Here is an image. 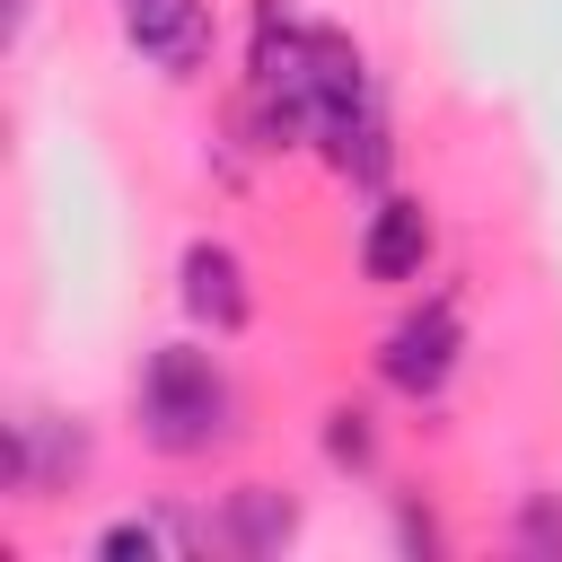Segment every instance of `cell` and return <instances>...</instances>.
I'll use <instances>...</instances> for the list:
<instances>
[{"label": "cell", "instance_id": "7", "mask_svg": "<svg viewBox=\"0 0 562 562\" xmlns=\"http://www.w3.org/2000/svg\"><path fill=\"white\" fill-rule=\"evenodd\" d=\"M167 544H176V527H149V518H123V527H105V536H97V553H105V562H158Z\"/></svg>", "mask_w": 562, "mask_h": 562}, {"label": "cell", "instance_id": "4", "mask_svg": "<svg viewBox=\"0 0 562 562\" xmlns=\"http://www.w3.org/2000/svg\"><path fill=\"white\" fill-rule=\"evenodd\" d=\"M184 307H193L211 334H237L246 307H255V299H246V263H237L228 246L193 237V246H184Z\"/></svg>", "mask_w": 562, "mask_h": 562}, {"label": "cell", "instance_id": "8", "mask_svg": "<svg viewBox=\"0 0 562 562\" xmlns=\"http://www.w3.org/2000/svg\"><path fill=\"white\" fill-rule=\"evenodd\" d=\"M325 422H334V430H325V457H334V465H369V413L342 404V413H325Z\"/></svg>", "mask_w": 562, "mask_h": 562}, {"label": "cell", "instance_id": "1", "mask_svg": "<svg viewBox=\"0 0 562 562\" xmlns=\"http://www.w3.org/2000/svg\"><path fill=\"white\" fill-rule=\"evenodd\" d=\"M140 430L167 457H202L211 439H228V378L211 369V351H184V342L149 351V369H140Z\"/></svg>", "mask_w": 562, "mask_h": 562}, {"label": "cell", "instance_id": "3", "mask_svg": "<svg viewBox=\"0 0 562 562\" xmlns=\"http://www.w3.org/2000/svg\"><path fill=\"white\" fill-rule=\"evenodd\" d=\"M123 35L140 61H158L167 79L211 61V0H123Z\"/></svg>", "mask_w": 562, "mask_h": 562}, {"label": "cell", "instance_id": "5", "mask_svg": "<svg viewBox=\"0 0 562 562\" xmlns=\"http://www.w3.org/2000/svg\"><path fill=\"white\" fill-rule=\"evenodd\" d=\"M422 255H430V211L404 202V193L378 202V211H369V237H360V272H369V281H413Z\"/></svg>", "mask_w": 562, "mask_h": 562}, {"label": "cell", "instance_id": "2", "mask_svg": "<svg viewBox=\"0 0 562 562\" xmlns=\"http://www.w3.org/2000/svg\"><path fill=\"white\" fill-rule=\"evenodd\" d=\"M457 307L448 299H430L422 316H404L395 334H386V351H378V369H386V386L395 395H439L448 386V369H457Z\"/></svg>", "mask_w": 562, "mask_h": 562}, {"label": "cell", "instance_id": "6", "mask_svg": "<svg viewBox=\"0 0 562 562\" xmlns=\"http://www.w3.org/2000/svg\"><path fill=\"white\" fill-rule=\"evenodd\" d=\"M228 536H237L246 553H272V544L290 536V501H281V492H263V483H246V492L228 501Z\"/></svg>", "mask_w": 562, "mask_h": 562}, {"label": "cell", "instance_id": "9", "mask_svg": "<svg viewBox=\"0 0 562 562\" xmlns=\"http://www.w3.org/2000/svg\"><path fill=\"white\" fill-rule=\"evenodd\" d=\"M518 544H527V553H562V501H527Z\"/></svg>", "mask_w": 562, "mask_h": 562}]
</instances>
